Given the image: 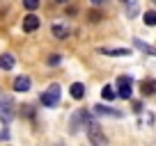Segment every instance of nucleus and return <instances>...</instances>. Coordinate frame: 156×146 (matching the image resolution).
I'll use <instances>...</instances> for the list:
<instances>
[{"label": "nucleus", "mask_w": 156, "mask_h": 146, "mask_svg": "<svg viewBox=\"0 0 156 146\" xmlns=\"http://www.w3.org/2000/svg\"><path fill=\"white\" fill-rule=\"evenodd\" d=\"M69 91H71V98L80 101V98L85 96V85H83V82H73L71 87H69Z\"/></svg>", "instance_id": "10"}, {"label": "nucleus", "mask_w": 156, "mask_h": 146, "mask_svg": "<svg viewBox=\"0 0 156 146\" xmlns=\"http://www.w3.org/2000/svg\"><path fill=\"white\" fill-rule=\"evenodd\" d=\"M142 94H145V96H151V94H154V82H151V80H145V82H142Z\"/></svg>", "instance_id": "13"}, {"label": "nucleus", "mask_w": 156, "mask_h": 146, "mask_svg": "<svg viewBox=\"0 0 156 146\" xmlns=\"http://www.w3.org/2000/svg\"><path fill=\"white\" fill-rule=\"evenodd\" d=\"M53 34H55V37H58V39H64V37H67V34H69V30L64 28V25L55 23V25H53Z\"/></svg>", "instance_id": "12"}, {"label": "nucleus", "mask_w": 156, "mask_h": 146, "mask_svg": "<svg viewBox=\"0 0 156 146\" xmlns=\"http://www.w3.org/2000/svg\"><path fill=\"white\" fill-rule=\"evenodd\" d=\"M23 30H25V32H34V30H39V16L28 14L25 21H23Z\"/></svg>", "instance_id": "5"}, {"label": "nucleus", "mask_w": 156, "mask_h": 146, "mask_svg": "<svg viewBox=\"0 0 156 146\" xmlns=\"http://www.w3.org/2000/svg\"><path fill=\"white\" fill-rule=\"evenodd\" d=\"M122 2H124V0H122Z\"/></svg>", "instance_id": "22"}, {"label": "nucleus", "mask_w": 156, "mask_h": 146, "mask_svg": "<svg viewBox=\"0 0 156 146\" xmlns=\"http://www.w3.org/2000/svg\"><path fill=\"white\" fill-rule=\"evenodd\" d=\"M101 94H103V98H108V101H112V98H115V89H112L110 85H106Z\"/></svg>", "instance_id": "15"}, {"label": "nucleus", "mask_w": 156, "mask_h": 146, "mask_svg": "<svg viewBox=\"0 0 156 146\" xmlns=\"http://www.w3.org/2000/svg\"><path fill=\"white\" fill-rule=\"evenodd\" d=\"M101 18V14H99V12H90V21H99Z\"/></svg>", "instance_id": "19"}, {"label": "nucleus", "mask_w": 156, "mask_h": 146, "mask_svg": "<svg viewBox=\"0 0 156 146\" xmlns=\"http://www.w3.org/2000/svg\"><path fill=\"white\" fill-rule=\"evenodd\" d=\"M99 53H103V55H110V57H126V55H131V50L129 48H99Z\"/></svg>", "instance_id": "6"}, {"label": "nucleus", "mask_w": 156, "mask_h": 146, "mask_svg": "<svg viewBox=\"0 0 156 146\" xmlns=\"http://www.w3.org/2000/svg\"><path fill=\"white\" fill-rule=\"evenodd\" d=\"M23 5H25V9H30V12H34L39 7V0H23Z\"/></svg>", "instance_id": "17"}, {"label": "nucleus", "mask_w": 156, "mask_h": 146, "mask_svg": "<svg viewBox=\"0 0 156 146\" xmlns=\"http://www.w3.org/2000/svg\"><path fill=\"white\" fill-rule=\"evenodd\" d=\"M58 101H60V85H51V87L41 94V103H44L46 107H53V105H58Z\"/></svg>", "instance_id": "2"}, {"label": "nucleus", "mask_w": 156, "mask_h": 146, "mask_svg": "<svg viewBox=\"0 0 156 146\" xmlns=\"http://www.w3.org/2000/svg\"><path fill=\"white\" fill-rule=\"evenodd\" d=\"M55 2H67V0H55Z\"/></svg>", "instance_id": "21"}, {"label": "nucleus", "mask_w": 156, "mask_h": 146, "mask_svg": "<svg viewBox=\"0 0 156 146\" xmlns=\"http://www.w3.org/2000/svg\"><path fill=\"white\" fill-rule=\"evenodd\" d=\"M14 64H16L14 55H9V53L0 55V68H2V71H12V68H14Z\"/></svg>", "instance_id": "8"}, {"label": "nucleus", "mask_w": 156, "mask_h": 146, "mask_svg": "<svg viewBox=\"0 0 156 146\" xmlns=\"http://www.w3.org/2000/svg\"><path fill=\"white\" fill-rule=\"evenodd\" d=\"M136 48H140V50H145L147 55H154V48H151V46H147L145 41H138L136 39Z\"/></svg>", "instance_id": "14"}, {"label": "nucleus", "mask_w": 156, "mask_h": 146, "mask_svg": "<svg viewBox=\"0 0 156 146\" xmlns=\"http://www.w3.org/2000/svg\"><path fill=\"white\" fill-rule=\"evenodd\" d=\"M117 96L119 98H131V80L129 78L117 80Z\"/></svg>", "instance_id": "3"}, {"label": "nucleus", "mask_w": 156, "mask_h": 146, "mask_svg": "<svg viewBox=\"0 0 156 146\" xmlns=\"http://www.w3.org/2000/svg\"><path fill=\"white\" fill-rule=\"evenodd\" d=\"M124 5H126V14L131 16V18H136L138 9H140V2H138V0H124Z\"/></svg>", "instance_id": "11"}, {"label": "nucleus", "mask_w": 156, "mask_h": 146, "mask_svg": "<svg viewBox=\"0 0 156 146\" xmlns=\"http://www.w3.org/2000/svg\"><path fill=\"white\" fill-rule=\"evenodd\" d=\"M0 114H2L5 123L12 119V101H7V98H2V101H0Z\"/></svg>", "instance_id": "9"}, {"label": "nucleus", "mask_w": 156, "mask_h": 146, "mask_svg": "<svg viewBox=\"0 0 156 146\" xmlns=\"http://www.w3.org/2000/svg\"><path fill=\"white\" fill-rule=\"evenodd\" d=\"M145 25H149V28L156 25V14H154V12H147V14H145Z\"/></svg>", "instance_id": "16"}, {"label": "nucleus", "mask_w": 156, "mask_h": 146, "mask_svg": "<svg viewBox=\"0 0 156 146\" xmlns=\"http://www.w3.org/2000/svg\"><path fill=\"white\" fill-rule=\"evenodd\" d=\"M90 2H92V5H101L103 0H90Z\"/></svg>", "instance_id": "20"}, {"label": "nucleus", "mask_w": 156, "mask_h": 146, "mask_svg": "<svg viewBox=\"0 0 156 146\" xmlns=\"http://www.w3.org/2000/svg\"><path fill=\"white\" fill-rule=\"evenodd\" d=\"M60 59H62V57H60L58 53H53V55L48 57V64H51V66H58V64H60Z\"/></svg>", "instance_id": "18"}, {"label": "nucleus", "mask_w": 156, "mask_h": 146, "mask_svg": "<svg viewBox=\"0 0 156 146\" xmlns=\"http://www.w3.org/2000/svg\"><path fill=\"white\" fill-rule=\"evenodd\" d=\"M30 87H32V80H30L28 75H19V78L14 80V91H19V94L30 91Z\"/></svg>", "instance_id": "4"}, {"label": "nucleus", "mask_w": 156, "mask_h": 146, "mask_svg": "<svg viewBox=\"0 0 156 146\" xmlns=\"http://www.w3.org/2000/svg\"><path fill=\"white\" fill-rule=\"evenodd\" d=\"M92 110H94V114H99V117H119V112H117V110L106 107V105H94Z\"/></svg>", "instance_id": "7"}, {"label": "nucleus", "mask_w": 156, "mask_h": 146, "mask_svg": "<svg viewBox=\"0 0 156 146\" xmlns=\"http://www.w3.org/2000/svg\"><path fill=\"white\" fill-rule=\"evenodd\" d=\"M87 137H90V141H92L94 146H106L108 144L106 135L101 132V128H99L94 121H87Z\"/></svg>", "instance_id": "1"}]
</instances>
